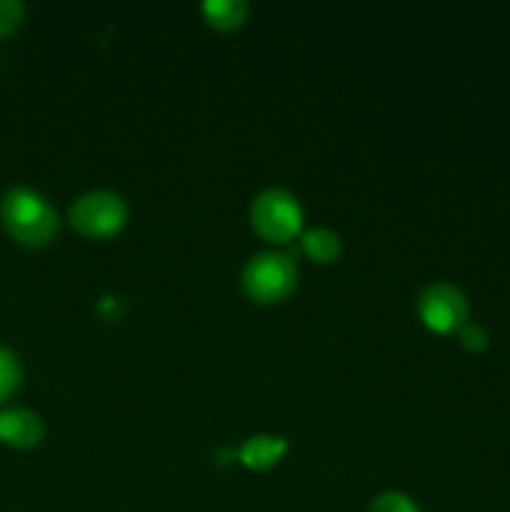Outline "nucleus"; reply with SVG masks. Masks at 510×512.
<instances>
[{
  "label": "nucleus",
  "instance_id": "1",
  "mask_svg": "<svg viewBox=\"0 0 510 512\" xmlns=\"http://www.w3.org/2000/svg\"><path fill=\"white\" fill-rule=\"evenodd\" d=\"M0 223L20 245L43 248L58 235L60 218L55 205L30 185H13L0 198Z\"/></svg>",
  "mask_w": 510,
  "mask_h": 512
},
{
  "label": "nucleus",
  "instance_id": "2",
  "mask_svg": "<svg viewBox=\"0 0 510 512\" xmlns=\"http://www.w3.org/2000/svg\"><path fill=\"white\" fill-rule=\"evenodd\" d=\"M305 213L298 195L270 185L263 188L250 203V225L263 240L275 245H288L303 233Z\"/></svg>",
  "mask_w": 510,
  "mask_h": 512
},
{
  "label": "nucleus",
  "instance_id": "3",
  "mask_svg": "<svg viewBox=\"0 0 510 512\" xmlns=\"http://www.w3.org/2000/svg\"><path fill=\"white\" fill-rule=\"evenodd\" d=\"M245 295L255 303L273 305L288 298L298 285V265L290 253L283 250H263L248 258L240 273Z\"/></svg>",
  "mask_w": 510,
  "mask_h": 512
},
{
  "label": "nucleus",
  "instance_id": "4",
  "mask_svg": "<svg viewBox=\"0 0 510 512\" xmlns=\"http://www.w3.org/2000/svg\"><path fill=\"white\" fill-rule=\"evenodd\" d=\"M68 220L73 230H78L85 238H113L128 223V203L115 190L95 188L70 203Z\"/></svg>",
  "mask_w": 510,
  "mask_h": 512
},
{
  "label": "nucleus",
  "instance_id": "5",
  "mask_svg": "<svg viewBox=\"0 0 510 512\" xmlns=\"http://www.w3.org/2000/svg\"><path fill=\"white\" fill-rule=\"evenodd\" d=\"M418 315L433 333H458L470 320L468 295L448 280H435L418 295Z\"/></svg>",
  "mask_w": 510,
  "mask_h": 512
},
{
  "label": "nucleus",
  "instance_id": "6",
  "mask_svg": "<svg viewBox=\"0 0 510 512\" xmlns=\"http://www.w3.org/2000/svg\"><path fill=\"white\" fill-rule=\"evenodd\" d=\"M45 420L30 408L0 410V443L15 450H30L43 443Z\"/></svg>",
  "mask_w": 510,
  "mask_h": 512
},
{
  "label": "nucleus",
  "instance_id": "7",
  "mask_svg": "<svg viewBox=\"0 0 510 512\" xmlns=\"http://www.w3.org/2000/svg\"><path fill=\"white\" fill-rule=\"evenodd\" d=\"M288 448L290 443L288 438H283V435L255 433L240 443V448L235 450V455H238V460L248 470H268L283 460V455L288 453Z\"/></svg>",
  "mask_w": 510,
  "mask_h": 512
},
{
  "label": "nucleus",
  "instance_id": "8",
  "mask_svg": "<svg viewBox=\"0 0 510 512\" xmlns=\"http://www.w3.org/2000/svg\"><path fill=\"white\" fill-rule=\"evenodd\" d=\"M300 250L308 255L315 263H335L343 253V240L335 233L333 228H325V225H315L300 233Z\"/></svg>",
  "mask_w": 510,
  "mask_h": 512
},
{
  "label": "nucleus",
  "instance_id": "9",
  "mask_svg": "<svg viewBox=\"0 0 510 512\" xmlns=\"http://www.w3.org/2000/svg\"><path fill=\"white\" fill-rule=\"evenodd\" d=\"M200 13L213 28L235 30L248 20L250 8L245 0H205L200 5Z\"/></svg>",
  "mask_w": 510,
  "mask_h": 512
},
{
  "label": "nucleus",
  "instance_id": "10",
  "mask_svg": "<svg viewBox=\"0 0 510 512\" xmlns=\"http://www.w3.org/2000/svg\"><path fill=\"white\" fill-rule=\"evenodd\" d=\"M23 383V365L10 348L0 345V403L13 398Z\"/></svg>",
  "mask_w": 510,
  "mask_h": 512
},
{
  "label": "nucleus",
  "instance_id": "11",
  "mask_svg": "<svg viewBox=\"0 0 510 512\" xmlns=\"http://www.w3.org/2000/svg\"><path fill=\"white\" fill-rule=\"evenodd\" d=\"M368 512H420L418 503L400 490H385L370 500Z\"/></svg>",
  "mask_w": 510,
  "mask_h": 512
},
{
  "label": "nucleus",
  "instance_id": "12",
  "mask_svg": "<svg viewBox=\"0 0 510 512\" xmlns=\"http://www.w3.org/2000/svg\"><path fill=\"white\" fill-rule=\"evenodd\" d=\"M25 5L20 0H0V38L13 35L23 25Z\"/></svg>",
  "mask_w": 510,
  "mask_h": 512
},
{
  "label": "nucleus",
  "instance_id": "13",
  "mask_svg": "<svg viewBox=\"0 0 510 512\" xmlns=\"http://www.w3.org/2000/svg\"><path fill=\"white\" fill-rule=\"evenodd\" d=\"M458 340L468 353H483V350L490 345L488 330H485L480 323H473V320H468V323L458 330Z\"/></svg>",
  "mask_w": 510,
  "mask_h": 512
}]
</instances>
